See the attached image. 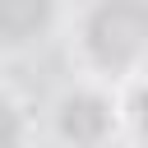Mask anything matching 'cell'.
<instances>
[{
    "instance_id": "6da1fadb",
    "label": "cell",
    "mask_w": 148,
    "mask_h": 148,
    "mask_svg": "<svg viewBox=\"0 0 148 148\" xmlns=\"http://www.w3.org/2000/svg\"><path fill=\"white\" fill-rule=\"evenodd\" d=\"M0 148H9V139H0Z\"/></svg>"
}]
</instances>
